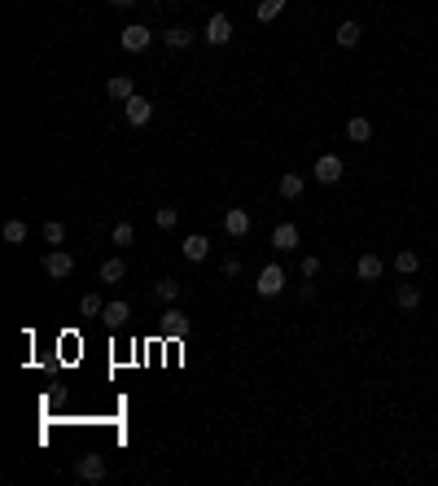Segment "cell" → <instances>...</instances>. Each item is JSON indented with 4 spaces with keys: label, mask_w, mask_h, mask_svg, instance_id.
Returning <instances> with one entry per match:
<instances>
[{
    "label": "cell",
    "mask_w": 438,
    "mask_h": 486,
    "mask_svg": "<svg viewBox=\"0 0 438 486\" xmlns=\"http://www.w3.org/2000/svg\"><path fill=\"white\" fill-rule=\"evenodd\" d=\"M316 272H320V254H307L302 258V277H316Z\"/></svg>",
    "instance_id": "obj_29"
},
{
    "label": "cell",
    "mask_w": 438,
    "mask_h": 486,
    "mask_svg": "<svg viewBox=\"0 0 438 486\" xmlns=\"http://www.w3.org/2000/svg\"><path fill=\"white\" fill-rule=\"evenodd\" d=\"M105 92H110V101H132V96H136V84H132L127 75H115V79L105 84Z\"/></svg>",
    "instance_id": "obj_15"
},
{
    "label": "cell",
    "mask_w": 438,
    "mask_h": 486,
    "mask_svg": "<svg viewBox=\"0 0 438 486\" xmlns=\"http://www.w3.org/2000/svg\"><path fill=\"white\" fill-rule=\"evenodd\" d=\"M342 158H337V154H320L316 158V167H312V175H316V180L320 184H337V180H342Z\"/></svg>",
    "instance_id": "obj_6"
},
{
    "label": "cell",
    "mask_w": 438,
    "mask_h": 486,
    "mask_svg": "<svg viewBox=\"0 0 438 486\" xmlns=\"http://www.w3.org/2000/svg\"><path fill=\"white\" fill-rule=\"evenodd\" d=\"M250 228H254V219H250V210H241V206H233V210H224V233L228 237H250Z\"/></svg>",
    "instance_id": "obj_9"
},
{
    "label": "cell",
    "mask_w": 438,
    "mask_h": 486,
    "mask_svg": "<svg viewBox=\"0 0 438 486\" xmlns=\"http://www.w3.org/2000/svg\"><path fill=\"white\" fill-rule=\"evenodd\" d=\"M381 272H386V263H381V254H360V263H355V281H364V285H372V281H381Z\"/></svg>",
    "instance_id": "obj_11"
},
{
    "label": "cell",
    "mask_w": 438,
    "mask_h": 486,
    "mask_svg": "<svg viewBox=\"0 0 438 486\" xmlns=\"http://www.w3.org/2000/svg\"><path fill=\"white\" fill-rule=\"evenodd\" d=\"M180 254L189 258V263H206V258H210V241H206L202 233H193V237L180 241Z\"/></svg>",
    "instance_id": "obj_12"
},
{
    "label": "cell",
    "mask_w": 438,
    "mask_h": 486,
    "mask_svg": "<svg viewBox=\"0 0 438 486\" xmlns=\"http://www.w3.org/2000/svg\"><path fill=\"white\" fill-rule=\"evenodd\" d=\"M224 277H241V258H228V263H224Z\"/></svg>",
    "instance_id": "obj_31"
},
{
    "label": "cell",
    "mask_w": 438,
    "mask_h": 486,
    "mask_svg": "<svg viewBox=\"0 0 438 486\" xmlns=\"http://www.w3.org/2000/svg\"><path fill=\"white\" fill-rule=\"evenodd\" d=\"M346 140H355V145H368V140H372V123H368L364 115H355V119L346 123Z\"/></svg>",
    "instance_id": "obj_16"
},
{
    "label": "cell",
    "mask_w": 438,
    "mask_h": 486,
    "mask_svg": "<svg viewBox=\"0 0 438 486\" xmlns=\"http://www.w3.org/2000/svg\"><path fill=\"white\" fill-rule=\"evenodd\" d=\"M79 316H88V320H101V316H105V302L96 298V294H84V298H79Z\"/></svg>",
    "instance_id": "obj_24"
},
{
    "label": "cell",
    "mask_w": 438,
    "mask_h": 486,
    "mask_svg": "<svg viewBox=\"0 0 438 486\" xmlns=\"http://www.w3.org/2000/svg\"><path fill=\"white\" fill-rule=\"evenodd\" d=\"M119 44H123V53H145V48L154 44V31L140 27V22H132V27L119 31Z\"/></svg>",
    "instance_id": "obj_3"
},
{
    "label": "cell",
    "mask_w": 438,
    "mask_h": 486,
    "mask_svg": "<svg viewBox=\"0 0 438 486\" xmlns=\"http://www.w3.org/2000/svg\"><path fill=\"white\" fill-rule=\"evenodd\" d=\"M40 267H44V277H48V281H66L71 272H75V254H66L61 246H53V250L40 258Z\"/></svg>",
    "instance_id": "obj_1"
},
{
    "label": "cell",
    "mask_w": 438,
    "mask_h": 486,
    "mask_svg": "<svg viewBox=\"0 0 438 486\" xmlns=\"http://www.w3.org/2000/svg\"><path fill=\"white\" fill-rule=\"evenodd\" d=\"M0 233H5L9 246H22V241H27V223L22 219H5V228H0Z\"/></svg>",
    "instance_id": "obj_25"
},
{
    "label": "cell",
    "mask_w": 438,
    "mask_h": 486,
    "mask_svg": "<svg viewBox=\"0 0 438 486\" xmlns=\"http://www.w3.org/2000/svg\"><path fill=\"white\" fill-rule=\"evenodd\" d=\"M193 333V320L184 311H175V307H167V316H162V337H171V342H180V337Z\"/></svg>",
    "instance_id": "obj_7"
},
{
    "label": "cell",
    "mask_w": 438,
    "mask_h": 486,
    "mask_svg": "<svg viewBox=\"0 0 438 486\" xmlns=\"http://www.w3.org/2000/svg\"><path fill=\"white\" fill-rule=\"evenodd\" d=\"M285 5H289V0H258L254 18L258 22H272V18H281V13H285Z\"/></svg>",
    "instance_id": "obj_21"
},
{
    "label": "cell",
    "mask_w": 438,
    "mask_h": 486,
    "mask_svg": "<svg viewBox=\"0 0 438 486\" xmlns=\"http://www.w3.org/2000/svg\"><path fill=\"white\" fill-rule=\"evenodd\" d=\"M123 119H127V127H145V123H149L154 119V101H149V96H132V101H123Z\"/></svg>",
    "instance_id": "obj_5"
},
{
    "label": "cell",
    "mask_w": 438,
    "mask_h": 486,
    "mask_svg": "<svg viewBox=\"0 0 438 486\" xmlns=\"http://www.w3.org/2000/svg\"><path fill=\"white\" fill-rule=\"evenodd\" d=\"M416 267H421V254L416 250H399L395 254V272H399V277H416Z\"/></svg>",
    "instance_id": "obj_20"
},
{
    "label": "cell",
    "mask_w": 438,
    "mask_h": 486,
    "mask_svg": "<svg viewBox=\"0 0 438 486\" xmlns=\"http://www.w3.org/2000/svg\"><path fill=\"white\" fill-rule=\"evenodd\" d=\"M127 316H132V307L115 298V302H105V316H101V320L110 324V329H123V324H127Z\"/></svg>",
    "instance_id": "obj_17"
},
{
    "label": "cell",
    "mask_w": 438,
    "mask_h": 486,
    "mask_svg": "<svg viewBox=\"0 0 438 486\" xmlns=\"http://www.w3.org/2000/svg\"><path fill=\"white\" fill-rule=\"evenodd\" d=\"M110 241H115V246H132V241H136V228H132V223H115Z\"/></svg>",
    "instance_id": "obj_28"
},
{
    "label": "cell",
    "mask_w": 438,
    "mask_h": 486,
    "mask_svg": "<svg viewBox=\"0 0 438 486\" xmlns=\"http://www.w3.org/2000/svg\"><path fill=\"white\" fill-rule=\"evenodd\" d=\"M162 40H167V48H193V40H198V36H193L189 27H171Z\"/></svg>",
    "instance_id": "obj_23"
},
{
    "label": "cell",
    "mask_w": 438,
    "mask_h": 486,
    "mask_svg": "<svg viewBox=\"0 0 438 486\" xmlns=\"http://www.w3.org/2000/svg\"><path fill=\"white\" fill-rule=\"evenodd\" d=\"M75 478H79V482H101V478H105V456H96V451L79 456V460H75Z\"/></svg>",
    "instance_id": "obj_8"
},
{
    "label": "cell",
    "mask_w": 438,
    "mask_h": 486,
    "mask_svg": "<svg viewBox=\"0 0 438 486\" xmlns=\"http://www.w3.org/2000/svg\"><path fill=\"white\" fill-rule=\"evenodd\" d=\"M333 40L342 44V48H355V44L364 40V31H360V22H342V27H337V36H333Z\"/></svg>",
    "instance_id": "obj_22"
},
{
    "label": "cell",
    "mask_w": 438,
    "mask_h": 486,
    "mask_svg": "<svg viewBox=\"0 0 438 486\" xmlns=\"http://www.w3.org/2000/svg\"><path fill=\"white\" fill-rule=\"evenodd\" d=\"M298 298H302V302H312V298H316V285H312V277H302V285H298Z\"/></svg>",
    "instance_id": "obj_30"
},
{
    "label": "cell",
    "mask_w": 438,
    "mask_h": 486,
    "mask_svg": "<svg viewBox=\"0 0 438 486\" xmlns=\"http://www.w3.org/2000/svg\"><path fill=\"white\" fill-rule=\"evenodd\" d=\"M110 5H115V9H132L136 0H110Z\"/></svg>",
    "instance_id": "obj_32"
},
{
    "label": "cell",
    "mask_w": 438,
    "mask_h": 486,
    "mask_svg": "<svg viewBox=\"0 0 438 486\" xmlns=\"http://www.w3.org/2000/svg\"><path fill=\"white\" fill-rule=\"evenodd\" d=\"M272 246H277L281 254L298 250V246H302V233H298V223H277V228H272Z\"/></svg>",
    "instance_id": "obj_10"
},
{
    "label": "cell",
    "mask_w": 438,
    "mask_h": 486,
    "mask_svg": "<svg viewBox=\"0 0 438 486\" xmlns=\"http://www.w3.org/2000/svg\"><path fill=\"white\" fill-rule=\"evenodd\" d=\"M254 294H258V298L285 294V267H281V263H268L263 272H258V281H254Z\"/></svg>",
    "instance_id": "obj_2"
},
{
    "label": "cell",
    "mask_w": 438,
    "mask_h": 486,
    "mask_svg": "<svg viewBox=\"0 0 438 486\" xmlns=\"http://www.w3.org/2000/svg\"><path fill=\"white\" fill-rule=\"evenodd\" d=\"M149 294H154V302H175V298H180V281H175V277H162V281H154V289H149Z\"/></svg>",
    "instance_id": "obj_13"
},
{
    "label": "cell",
    "mask_w": 438,
    "mask_h": 486,
    "mask_svg": "<svg viewBox=\"0 0 438 486\" xmlns=\"http://www.w3.org/2000/svg\"><path fill=\"white\" fill-rule=\"evenodd\" d=\"M302 184H307V180H302V171H285L277 189H281V198H285V202H294L298 193H302Z\"/></svg>",
    "instance_id": "obj_18"
},
{
    "label": "cell",
    "mask_w": 438,
    "mask_h": 486,
    "mask_svg": "<svg viewBox=\"0 0 438 486\" xmlns=\"http://www.w3.org/2000/svg\"><path fill=\"white\" fill-rule=\"evenodd\" d=\"M96 277H101L105 285H119V281L127 277V263H123V258H105V263H101V272H96Z\"/></svg>",
    "instance_id": "obj_19"
},
{
    "label": "cell",
    "mask_w": 438,
    "mask_h": 486,
    "mask_svg": "<svg viewBox=\"0 0 438 486\" xmlns=\"http://www.w3.org/2000/svg\"><path fill=\"white\" fill-rule=\"evenodd\" d=\"M44 241H48V246H61V241H66V223H61V219H48L44 223Z\"/></svg>",
    "instance_id": "obj_27"
},
{
    "label": "cell",
    "mask_w": 438,
    "mask_h": 486,
    "mask_svg": "<svg viewBox=\"0 0 438 486\" xmlns=\"http://www.w3.org/2000/svg\"><path fill=\"white\" fill-rule=\"evenodd\" d=\"M395 307H399V311H416V307H421V289H416L412 281H403V285L395 289Z\"/></svg>",
    "instance_id": "obj_14"
},
{
    "label": "cell",
    "mask_w": 438,
    "mask_h": 486,
    "mask_svg": "<svg viewBox=\"0 0 438 486\" xmlns=\"http://www.w3.org/2000/svg\"><path fill=\"white\" fill-rule=\"evenodd\" d=\"M154 223H158L162 233H171L175 223H180V210H175V206H162V210H154Z\"/></svg>",
    "instance_id": "obj_26"
},
{
    "label": "cell",
    "mask_w": 438,
    "mask_h": 486,
    "mask_svg": "<svg viewBox=\"0 0 438 486\" xmlns=\"http://www.w3.org/2000/svg\"><path fill=\"white\" fill-rule=\"evenodd\" d=\"M202 40L206 44H215V48H224L233 40V18L228 13H210V22H206V31H202Z\"/></svg>",
    "instance_id": "obj_4"
}]
</instances>
